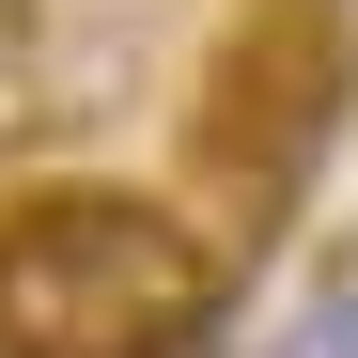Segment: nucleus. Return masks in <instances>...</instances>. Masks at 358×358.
<instances>
[{
  "label": "nucleus",
  "mask_w": 358,
  "mask_h": 358,
  "mask_svg": "<svg viewBox=\"0 0 358 358\" xmlns=\"http://www.w3.org/2000/svg\"><path fill=\"white\" fill-rule=\"evenodd\" d=\"M234 296V250L141 187H63L0 234V358H187Z\"/></svg>",
  "instance_id": "nucleus-1"
},
{
  "label": "nucleus",
  "mask_w": 358,
  "mask_h": 358,
  "mask_svg": "<svg viewBox=\"0 0 358 358\" xmlns=\"http://www.w3.org/2000/svg\"><path fill=\"white\" fill-rule=\"evenodd\" d=\"M31 125H47V31H31V0H0V156Z\"/></svg>",
  "instance_id": "nucleus-2"
},
{
  "label": "nucleus",
  "mask_w": 358,
  "mask_h": 358,
  "mask_svg": "<svg viewBox=\"0 0 358 358\" xmlns=\"http://www.w3.org/2000/svg\"><path fill=\"white\" fill-rule=\"evenodd\" d=\"M265 358H358V296H343V280H312V296H296V327H280Z\"/></svg>",
  "instance_id": "nucleus-3"
}]
</instances>
